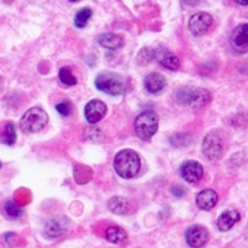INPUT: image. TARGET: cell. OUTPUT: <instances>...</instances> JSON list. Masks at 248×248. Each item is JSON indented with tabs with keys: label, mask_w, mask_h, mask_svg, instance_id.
Returning <instances> with one entry per match:
<instances>
[{
	"label": "cell",
	"mask_w": 248,
	"mask_h": 248,
	"mask_svg": "<svg viewBox=\"0 0 248 248\" xmlns=\"http://www.w3.org/2000/svg\"><path fill=\"white\" fill-rule=\"evenodd\" d=\"M113 166L116 174L123 178H134L141 168V161L135 151L132 149H123L115 155Z\"/></svg>",
	"instance_id": "6da1fadb"
},
{
	"label": "cell",
	"mask_w": 248,
	"mask_h": 248,
	"mask_svg": "<svg viewBox=\"0 0 248 248\" xmlns=\"http://www.w3.org/2000/svg\"><path fill=\"white\" fill-rule=\"evenodd\" d=\"M96 89L107 93V95H123L127 92V82L123 76L115 73H101L95 79Z\"/></svg>",
	"instance_id": "7a4b0ae2"
},
{
	"label": "cell",
	"mask_w": 248,
	"mask_h": 248,
	"mask_svg": "<svg viewBox=\"0 0 248 248\" xmlns=\"http://www.w3.org/2000/svg\"><path fill=\"white\" fill-rule=\"evenodd\" d=\"M158 129V116L154 110H144L141 112L135 120V134L147 141V140H151L155 132Z\"/></svg>",
	"instance_id": "3957f363"
},
{
	"label": "cell",
	"mask_w": 248,
	"mask_h": 248,
	"mask_svg": "<svg viewBox=\"0 0 248 248\" xmlns=\"http://www.w3.org/2000/svg\"><path fill=\"white\" fill-rule=\"evenodd\" d=\"M48 123V115L41 107H31L30 110L25 112V115L20 120V129L28 134H34L44 129Z\"/></svg>",
	"instance_id": "277c9868"
},
{
	"label": "cell",
	"mask_w": 248,
	"mask_h": 248,
	"mask_svg": "<svg viewBox=\"0 0 248 248\" xmlns=\"http://www.w3.org/2000/svg\"><path fill=\"white\" fill-rule=\"evenodd\" d=\"M209 92L205 89H182L177 93L178 103L189 106L192 108H200L209 103Z\"/></svg>",
	"instance_id": "5b68a950"
},
{
	"label": "cell",
	"mask_w": 248,
	"mask_h": 248,
	"mask_svg": "<svg viewBox=\"0 0 248 248\" xmlns=\"http://www.w3.org/2000/svg\"><path fill=\"white\" fill-rule=\"evenodd\" d=\"M202 149H203V155L208 160H219L223 155V143L219 138V135L216 134H209L205 137L203 144H202Z\"/></svg>",
	"instance_id": "8992f818"
},
{
	"label": "cell",
	"mask_w": 248,
	"mask_h": 248,
	"mask_svg": "<svg viewBox=\"0 0 248 248\" xmlns=\"http://www.w3.org/2000/svg\"><path fill=\"white\" fill-rule=\"evenodd\" d=\"M230 44L231 48L239 54L248 51V23H242L232 30Z\"/></svg>",
	"instance_id": "52a82bcc"
},
{
	"label": "cell",
	"mask_w": 248,
	"mask_h": 248,
	"mask_svg": "<svg viewBox=\"0 0 248 248\" xmlns=\"http://www.w3.org/2000/svg\"><path fill=\"white\" fill-rule=\"evenodd\" d=\"M211 25H213V17L208 13H197L189 19V30L196 36L205 34L211 28Z\"/></svg>",
	"instance_id": "ba28073f"
},
{
	"label": "cell",
	"mask_w": 248,
	"mask_h": 248,
	"mask_svg": "<svg viewBox=\"0 0 248 248\" xmlns=\"http://www.w3.org/2000/svg\"><path fill=\"white\" fill-rule=\"evenodd\" d=\"M107 112V107L103 101L99 99H92L90 103H87L84 108V115H85V120H87L90 124H96L101 120L104 118V115Z\"/></svg>",
	"instance_id": "9c48e42d"
},
{
	"label": "cell",
	"mask_w": 248,
	"mask_h": 248,
	"mask_svg": "<svg viewBox=\"0 0 248 248\" xmlns=\"http://www.w3.org/2000/svg\"><path fill=\"white\" fill-rule=\"evenodd\" d=\"M180 174H182V177L185 178L186 182L197 183V182L202 180V177H203V168H202V165L199 161L188 160V161H185L182 165Z\"/></svg>",
	"instance_id": "30bf717a"
},
{
	"label": "cell",
	"mask_w": 248,
	"mask_h": 248,
	"mask_svg": "<svg viewBox=\"0 0 248 248\" xmlns=\"http://www.w3.org/2000/svg\"><path fill=\"white\" fill-rule=\"evenodd\" d=\"M186 242L192 248H202L208 242V231L200 225L189 227L186 231Z\"/></svg>",
	"instance_id": "8fae6325"
},
{
	"label": "cell",
	"mask_w": 248,
	"mask_h": 248,
	"mask_svg": "<svg viewBox=\"0 0 248 248\" xmlns=\"http://www.w3.org/2000/svg\"><path fill=\"white\" fill-rule=\"evenodd\" d=\"M154 58L157 59L158 64L163 65L165 68L177 70L178 67H180V61H178V58L172 51H169L168 48H163V46H160V48H157V50H154Z\"/></svg>",
	"instance_id": "7c38bea8"
},
{
	"label": "cell",
	"mask_w": 248,
	"mask_h": 248,
	"mask_svg": "<svg viewBox=\"0 0 248 248\" xmlns=\"http://www.w3.org/2000/svg\"><path fill=\"white\" fill-rule=\"evenodd\" d=\"M165 85H166V79L161 73H151V75H147L144 79V89L149 93H152V95L160 93L165 89Z\"/></svg>",
	"instance_id": "4fadbf2b"
},
{
	"label": "cell",
	"mask_w": 248,
	"mask_h": 248,
	"mask_svg": "<svg viewBox=\"0 0 248 248\" xmlns=\"http://www.w3.org/2000/svg\"><path fill=\"white\" fill-rule=\"evenodd\" d=\"M217 192L213 191V189H203L202 192L197 194V206L200 209H205V211H209V209H213L217 203Z\"/></svg>",
	"instance_id": "5bb4252c"
},
{
	"label": "cell",
	"mask_w": 248,
	"mask_h": 248,
	"mask_svg": "<svg viewBox=\"0 0 248 248\" xmlns=\"http://www.w3.org/2000/svg\"><path fill=\"white\" fill-rule=\"evenodd\" d=\"M239 219H240V214L236 209H228V211L222 213L219 219H217V228L220 231H228L239 222Z\"/></svg>",
	"instance_id": "9a60e30c"
},
{
	"label": "cell",
	"mask_w": 248,
	"mask_h": 248,
	"mask_svg": "<svg viewBox=\"0 0 248 248\" xmlns=\"http://www.w3.org/2000/svg\"><path fill=\"white\" fill-rule=\"evenodd\" d=\"M67 231V220L64 219H53L45 225V232L50 237H59Z\"/></svg>",
	"instance_id": "2e32d148"
},
{
	"label": "cell",
	"mask_w": 248,
	"mask_h": 248,
	"mask_svg": "<svg viewBox=\"0 0 248 248\" xmlns=\"http://www.w3.org/2000/svg\"><path fill=\"white\" fill-rule=\"evenodd\" d=\"M98 42L101 46H104V48H108V50H116L120 48L123 45V39L118 36V34H113V33H106V34H101L98 37Z\"/></svg>",
	"instance_id": "e0dca14e"
},
{
	"label": "cell",
	"mask_w": 248,
	"mask_h": 248,
	"mask_svg": "<svg viewBox=\"0 0 248 248\" xmlns=\"http://www.w3.org/2000/svg\"><path fill=\"white\" fill-rule=\"evenodd\" d=\"M106 239L112 244H123L127 240V232L120 227H108L106 230Z\"/></svg>",
	"instance_id": "ac0fdd59"
},
{
	"label": "cell",
	"mask_w": 248,
	"mask_h": 248,
	"mask_svg": "<svg viewBox=\"0 0 248 248\" xmlns=\"http://www.w3.org/2000/svg\"><path fill=\"white\" fill-rule=\"evenodd\" d=\"M108 209L115 214H126L129 211V202L124 197H113L108 200Z\"/></svg>",
	"instance_id": "d6986e66"
},
{
	"label": "cell",
	"mask_w": 248,
	"mask_h": 248,
	"mask_svg": "<svg viewBox=\"0 0 248 248\" xmlns=\"http://www.w3.org/2000/svg\"><path fill=\"white\" fill-rule=\"evenodd\" d=\"M92 17V10L90 8H82L81 11H78V14L75 16V25L78 28H84L87 25V22Z\"/></svg>",
	"instance_id": "ffe728a7"
},
{
	"label": "cell",
	"mask_w": 248,
	"mask_h": 248,
	"mask_svg": "<svg viewBox=\"0 0 248 248\" xmlns=\"http://www.w3.org/2000/svg\"><path fill=\"white\" fill-rule=\"evenodd\" d=\"M5 213H6L8 217H11V219H17V217L22 216L23 211H22V208L16 203V202L8 200V202H5Z\"/></svg>",
	"instance_id": "44dd1931"
},
{
	"label": "cell",
	"mask_w": 248,
	"mask_h": 248,
	"mask_svg": "<svg viewBox=\"0 0 248 248\" xmlns=\"http://www.w3.org/2000/svg\"><path fill=\"white\" fill-rule=\"evenodd\" d=\"M59 79L62 84H65V85H76V82H78L76 76L70 72L68 67H62L59 70Z\"/></svg>",
	"instance_id": "7402d4cb"
},
{
	"label": "cell",
	"mask_w": 248,
	"mask_h": 248,
	"mask_svg": "<svg viewBox=\"0 0 248 248\" xmlns=\"http://www.w3.org/2000/svg\"><path fill=\"white\" fill-rule=\"evenodd\" d=\"M3 141L8 144V146H13L16 143V126L13 123H8L5 129H3Z\"/></svg>",
	"instance_id": "603a6c76"
},
{
	"label": "cell",
	"mask_w": 248,
	"mask_h": 248,
	"mask_svg": "<svg viewBox=\"0 0 248 248\" xmlns=\"http://www.w3.org/2000/svg\"><path fill=\"white\" fill-rule=\"evenodd\" d=\"M191 143V135L189 134H175L170 137V144L175 147L180 146H188Z\"/></svg>",
	"instance_id": "cb8c5ba5"
},
{
	"label": "cell",
	"mask_w": 248,
	"mask_h": 248,
	"mask_svg": "<svg viewBox=\"0 0 248 248\" xmlns=\"http://www.w3.org/2000/svg\"><path fill=\"white\" fill-rule=\"evenodd\" d=\"M56 110L61 115L68 116V115H72V112H73V106H72V103H70V101H62V103L56 104Z\"/></svg>",
	"instance_id": "d4e9b609"
},
{
	"label": "cell",
	"mask_w": 248,
	"mask_h": 248,
	"mask_svg": "<svg viewBox=\"0 0 248 248\" xmlns=\"http://www.w3.org/2000/svg\"><path fill=\"white\" fill-rule=\"evenodd\" d=\"M154 58V50L151 48H143L140 51V56H138V62L140 64H147V62H151Z\"/></svg>",
	"instance_id": "484cf974"
},
{
	"label": "cell",
	"mask_w": 248,
	"mask_h": 248,
	"mask_svg": "<svg viewBox=\"0 0 248 248\" xmlns=\"http://www.w3.org/2000/svg\"><path fill=\"white\" fill-rule=\"evenodd\" d=\"M170 192H172L175 197H183L185 194H186L185 188H182V186H172V189H170Z\"/></svg>",
	"instance_id": "4316f807"
},
{
	"label": "cell",
	"mask_w": 248,
	"mask_h": 248,
	"mask_svg": "<svg viewBox=\"0 0 248 248\" xmlns=\"http://www.w3.org/2000/svg\"><path fill=\"white\" fill-rule=\"evenodd\" d=\"M182 2L188 6H192V5H197L199 2H202V0H182Z\"/></svg>",
	"instance_id": "83f0119b"
},
{
	"label": "cell",
	"mask_w": 248,
	"mask_h": 248,
	"mask_svg": "<svg viewBox=\"0 0 248 248\" xmlns=\"http://www.w3.org/2000/svg\"><path fill=\"white\" fill-rule=\"evenodd\" d=\"M236 2H237L239 5H245V6H248V0H236Z\"/></svg>",
	"instance_id": "f1b7e54d"
},
{
	"label": "cell",
	"mask_w": 248,
	"mask_h": 248,
	"mask_svg": "<svg viewBox=\"0 0 248 248\" xmlns=\"http://www.w3.org/2000/svg\"><path fill=\"white\" fill-rule=\"evenodd\" d=\"M2 2H5V3H13L14 0H2Z\"/></svg>",
	"instance_id": "f546056e"
},
{
	"label": "cell",
	"mask_w": 248,
	"mask_h": 248,
	"mask_svg": "<svg viewBox=\"0 0 248 248\" xmlns=\"http://www.w3.org/2000/svg\"><path fill=\"white\" fill-rule=\"evenodd\" d=\"M70 2H78V0H70Z\"/></svg>",
	"instance_id": "4dcf8cb0"
},
{
	"label": "cell",
	"mask_w": 248,
	"mask_h": 248,
	"mask_svg": "<svg viewBox=\"0 0 248 248\" xmlns=\"http://www.w3.org/2000/svg\"><path fill=\"white\" fill-rule=\"evenodd\" d=\"M0 169H2V163H0Z\"/></svg>",
	"instance_id": "1f68e13d"
}]
</instances>
